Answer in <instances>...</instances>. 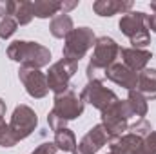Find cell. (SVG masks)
<instances>
[{
	"instance_id": "obj_22",
	"label": "cell",
	"mask_w": 156,
	"mask_h": 154,
	"mask_svg": "<svg viewBox=\"0 0 156 154\" xmlns=\"http://www.w3.org/2000/svg\"><path fill=\"white\" fill-rule=\"evenodd\" d=\"M127 103H129V107H131V111H133V114L134 116H140V118H144V116L147 114V111H149V105H147V100L134 89V91H129V96H127Z\"/></svg>"
},
{
	"instance_id": "obj_19",
	"label": "cell",
	"mask_w": 156,
	"mask_h": 154,
	"mask_svg": "<svg viewBox=\"0 0 156 154\" xmlns=\"http://www.w3.org/2000/svg\"><path fill=\"white\" fill-rule=\"evenodd\" d=\"M33 11L37 18H49L56 16L58 11H62V2L56 0H35L33 2Z\"/></svg>"
},
{
	"instance_id": "obj_29",
	"label": "cell",
	"mask_w": 156,
	"mask_h": 154,
	"mask_svg": "<svg viewBox=\"0 0 156 154\" xmlns=\"http://www.w3.org/2000/svg\"><path fill=\"white\" fill-rule=\"evenodd\" d=\"M76 5H78V2H62V13L67 15V11L73 9V7H76Z\"/></svg>"
},
{
	"instance_id": "obj_5",
	"label": "cell",
	"mask_w": 156,
	"mask_h": 154,
	"mask_svg": "<svg viewBox=\"0 0 156 154\" xmlns=\"http://www.w3.org/2000/svg\"><path fill=\"white\" fill-rule=\"evenodd\" d=\"M133 111L127 103V100L118 98L113 105H109L105 111H102V125L107 131L109 138H118L129 129V118H133Z\"/></svg>"
},
{
	"instance_id": "obj_10",
	"label": "cell",
	"mask_w": 156,
	"mask_h": 154,
	"mask_svg": "<svg viewBox=\"0 0 156 154\" xmlns=\"http://www.w3.org/2000/svg\"><path fill=\"white\" fill-rule=\"evenodd\" d=\"M18 78L22 85L26 87V93L31 98H44L49 93L47 85V75L42 73L40 69H31V67H22L18 69Z\"/></svg>"
},
{
	"instance_id": "obj_2",
	"label": "cell",
	"mask_w": 156,
	"mask_h": 154,
	"mask_svg": "<svg viewBox=\"0 0 156 154\" xmlns=\"http://www.w3.org/2000/svg\"><path fill=\"white\" fill-rule=\"evenodd\" d=\"M7 58L18 62L22 67L42 69L51 62V51L38 42L15 40L7 45Z\"/></svg>"
},
{
	"instance_id": "obj_18",
	"label": "cell",
	"mask_w": 156,
	"mask_h": 154,
	"mask_svg": "<svg viewBox=\"0 0 156 154\" xmlns=\"http://www.w3.org/2000/svg\"><path fill=\"white\" fill-rule=\"evenodd\" d=\"M53 143L56 145L58 151L75 152V149H76V136H75V132L71 129L66 127V129H60V131L55 132V142Z\"/></svg>"
},
{
	"instance_id": "obj_23",
	"label": "cell",
	"mask_w": 156,
	"mask_h": 154,
	"mask_svg": "<svg viewBox=\"0 0 156 154\" xmlns=\"http://www.w3.org/2000/svg\"><path fill=\"white\" fill-rule=\"evenodd\" d=\"M127 131H131V134H136V136H140V138H145L147 134L153 132V125H151V121H147L145 118H138L133 125H129Z\"/></svg>"
},
{
	"instance_id": "obj_11",
	"label": "cell",
	"mask_w": 156,
	"mask_h": 154,
	"mask_svg": "<svg viewBox=\"0 0 156 154\" xmlns=\"http://www.w3.org/2000/svg\"><path fill=\"white\" fill-rule=\"evenodd\" d=\"M109 142H111V138H109L107 131L104 129L102 123H98V125H94L87 131V134L80 140V143L76 145L73 154H96Z\"/></svg>"
},
{
	"instance_id": "obj_16",
	"label": "cell",
	"mask_w": 156,
	"mask_h": 154,
	"mask_svg": "<svg viewBox=\"0 0 156 154\" xmlns=\"http://www.w3.org/2000/svg\"><path fill=\"white\" fill-rule=\"evenodd\" d=\"M136 91L149 102L156 100V69H144L138 73V85Z\"/></svg>"
},
{
	"instance_id": "obj_3",
	"label": "cell",
	"mask_w": 156,
	"mask_h": 154,
	"mask_svg": "<svg viewBox=\"0 0 156 154\" xmlns=\"http://www.w3.org/2000/svg\"><path fill=\"white\" fill-rule=\"evenodd\" d=\"M120 31L131 40L133 47L144 49L151 44V33L147 26V15L144 11H129L118 22Z\"/></svg>"
},
{
	"instance_id": "obj_17",
	"label": "cell",
	"mask_w": 156,
	"mask_h": 154,
	"mask_svg": "<svg viewBox=\"0 0 156 154\" xmlns=\"http://www.w3.org/2000/svg\"><path fill=\"white\" fill-rule=\"evenodd\" d=\"M73 29H75L73 18H71L69 15H66V13L56 15V16L51 20V24H49V31H51V35H53L55 38H66Z\"/></svg>"
},
{
	"instance_id": "obj_13",
	"label": "cell",
	"mask_w": 156,
	"mask_h": 154,
	"mask_svg": "<svg viewBox=\"0 0 156 154\" xmlns=\"http://www.w3.org/2000/svg\"><path fill=\"white\" fill-rule=\"evenodd\" d=\"M142 142L144 138L136 134H122L109 142V152L107 154H142Z\"/></svg>"
},
{
	"instance_id": "obj_26",
	"label": "cell",
	"mask_w": 156,
	"mask_h": 154,
	"mask_svg": "<svg viewBox=\"0 0 156 154\" xmlns=\"http://www.w3.org/2000/svg\"><path fill=\"white\" fill-rule=\"evenodd\" d=\"M15 9H16V2H13V0H0V18L13 16Z\"/></svg>"
},
{
	"instance_id": "obj_6",
	"label": "cell",
	"mask_w": 156,
	"mask_h": 154,
	"mask_svg": "<svg viewBox=\"0 0 156 154\" xmlns=\"http://www.w3.org/2000/svg\"><path fill=\"white\" fill-rule=\"evenodd\" d=\"M37 125H38V116L29 105L20 103L15 107V111L11 114V121H9V129L16 142L31 136L33 131L37 129Z\"/></svg>"
},
{
	"instance_id": "obj_27",
	"label": "cell",
	"mask_w": 156,
	"mask_h": 154,
	"mask_svg": "<svg viewBox=\"0 0 156 154\" xmlns=\"http://www.w3.org/2000/svg\"><path fill=\"white\" fill-rule=\"evenodd\" d=\"M56 145L53 143V142H47V143H42V145H38L35 151L31 154H56Z\"/></svg>"
},
{
	"instance_id": "obj_24",
	"label": "cell",
	"mask_w": 156,
	"mask_h": 154,
	"mask_svg": "<svg viewBox=\"0 0 156 154\" xmlns=\"http://www.w3.org/2000/svg\"><path fill=\"white\" fill-rule=\"evenodd\" d=\"M16 27H18V24H16V20H15L13 16L2 18V20H0V38L2 40L11 38V37L16 33Z\"/></svg>"
},
{
	"instance_id": "obj_15",
	"label": "cell",
	"mask_w": 156,
	"mask_h": 154,
	"mask_svg": "<svg viewBox=\"0 0 156 154\" xmlns=\"http://www.w3.org/2000/svg\"><path fill=\"white\" fill-rule=\"evenodd\" d=\"M133 9V2H122V0H96L93 4V11L98 16H113L118 13H129Z\"/></svg>"
},
{
	"instance_id": "obj_20",
	"label": "cell",
	"mask_w": 156,
	"mask_h": 154,
	"mask_svg": "<svg viewBox=\"0 0 156 154\" xmlns=\"http://www.w3.org/2000/svg\"><path fill=\"white\" fill-rule=\"evenodd\" d=\"M4 116H5V102L0 98V147H15L18 142L15 140V136L11 134V129H9V125L5 123V120H4Z\"/></svg>"
},
{
	"instance_id": "obj_25",
	"label": "cell",
	"mask_w": 156,
	"mask_h": 154,
	"mask_svg": "<svg viewBox=\"0 0 156 154\" xmlns=\"http://www.w3.org/2000/svg\"><path fill=\"white\" fill-rule=\"evenodd\" d=\"M142 154H156V131L147 134L142 142Z\"/></svg>"
},
{
	"instance_id": "obj_4",
	"label": "cell",
	"mask_w": 156,
	"mask_h": 154,
	"mask_svg": "<svg viewBox=\"0 0 156 154\" xmlns=\"http://www.w3.org/2000/svg\"><path fill=\"white\" fill-rule=\"evenodd\" d=\"M94 42H96V37H94V31L91 27H75L66 37L62 54L66 60L78 64L87 54V51L91 47H94Z\"/></svg>"
},
{
	"instance_id": "obj_12",
	"label": "cell",
	"mask_w": 156,
	"mask_h": 154,
	"mask_svg": "<svg viewBox=\"0 0 156 154\" xmlns=\"http://www.w3.org/2000/svg\"><path fill=\"white\" fill-rule=\"evenodd\" d=\"M120 56L125 67H129L134 73H142L144 69H147V64L153 58V53L147 49H136V47H120Z\"/></svg>"
},
{
	"instance_id": "obj_28",
	"label": "cell",
	"mask_w": 156,
	"mask_h": 154,
	"mask_svg": "<svg viewBox=\"0 0 156 154\" xmlns=\"http://www.w3.org/2000/svg\"><path fill=\"white\" fill-rule=\"evenodd\" d=\"M151 11H153V15H147V26L156 35V2H151Z\"/></svg>"
},
{
	"instance_id": "obj_1",
	"label": "cell",
	"mask_w": 156,
	"mask_h": 154,
	"mask_svg": "<svg viewBox=\"0 0 156 154\" xmlns=\"http://www.w3.org/2000/svg\"><path fill=\"white\" fill-rule=\"evenodd\" d=\"M120 56V45L111 37H100L94 42L93 56L87 64V80L89 82H104L105 73L111 65L116 64Z\"/></svg>"
},
{
	"instance_id": "obj_7",
	"label": "cell",
	"mask_w": 156,
	"mask_h": 154,
	"mask_svg": "<svg viewBox=\"0 0 156 154\" xmlns=\"http://www.w3.org/2000/svg\"><path fill=\"white\" fill-rule=\"evenodd\" d=\"M55 105L51 109V113L55 116H58L62 121H71V120H76L83 114V107H85V102L82 100V96H78L73 89L62 93V94H55Z\"/></svg>"
},
{
	"instance_id": "obj_8",
	"label": "cell",
	"mask_w": 156,
	"mask_h": 154,
	"mask_svg": "<svg viewBox=\"0 0 156 154\" xmlns=\"http://www.w3.org/2000/svg\"><path fill=\"white\" fill-rule=\"evenodd\" d=\"M78 71V64L75 62H69L66 58L55 62L49 71H47V85H49V91H53L55 94H62L66 91L71 89L69 82L71 78L75 76V73Z\"/></svg>"
},
{
	"instance_id": "obj_21",
	"label": "cell",
	"mask_w": 156,
	"mask_h": 154,
	"mask_svg": "<svg viewBox=\"0 0 156 154\" xmlns=\"http://www.w3.org/2000/svg\"><path fill=\"white\" fill-rule=\"evenodd\" d=\"M35 16V11H33V2L29 0H20L16 2V9H15V15L13 18L16 20V24L20 26H27Z\"/></svg>"
},
{
	"instance_id": "obj_9",
	"label": "cell",
	"mask_w": 156,
	"mask_h": 154,
	"mask_svg": "<svg viewBox=\"0 0 156 154\" xmlns=\"http://www.w3.org/2000/svg\"><path fill=\"white\" fill-rule=\"evenodd\" d=\"M82 100L91 103L94 109H98L102 113L116 102L118 96L113 89L105 87L102 82H87V85L82 91Z\"/></svg>"
},
{
	"instance_id": "obj_14",
	"label": "cell",
	"mask_w": 156,
	"mask_h": 154,
	"mask_svg": "<svg viewBox=\"0 0 156 154\" xmlns=\"http://www.w3.org/2000/svg\"><path fill=\"white\" fill-rule=\"evenodd\" d=\"M105 78H109L111 82H115L116 85L127 89V91H134L138 85V73L131 71L129 67H125L123 64H115L107 69Z\"/></svg>"
}]
</instances>
